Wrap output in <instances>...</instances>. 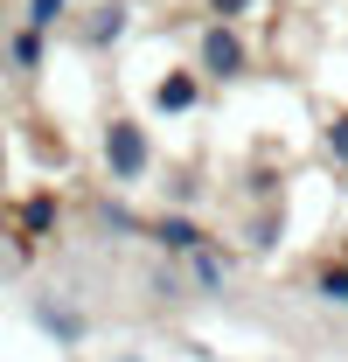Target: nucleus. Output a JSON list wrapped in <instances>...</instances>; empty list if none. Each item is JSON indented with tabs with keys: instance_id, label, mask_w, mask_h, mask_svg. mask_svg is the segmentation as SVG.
Returning <instances> with one entry per match:
<instances>
[{
	"instance_id": "nucleus-1",
	"label": "nucleus",
	"mask_w": 348,
	"mask_h": 362,
	"mask_svg": "<svg viewBox=\"0 0 348 362\" xmlns=\"http://www.w3.org/2000/svg\"><path fill=\"white\" fill-rule=\"evenodd\" d=\"M98 160H105V181L112 188H139V181L153 175V133L132 119V112H112L105 126H98Z\"/></svg>"
},
{
	"instance_id": "nucleus-2",
	"label": "nucleus",
	"mask_w": 348,
	"mask_h": 362,
	"mask_svg": "<svg viewBox=\"0 0 348 362\" xmlns=\"http://www.w3.org/2000/svg\"><path fill=\"white\" fill-rule=\"evenodd\" d=\"M188 63L209 77V90H223V84H244V77L258 70V49H251V35H244L237 21H202Z\"/></svg>"
},
{
	"instance_id": "nucleus-3",
	"label": "nucleus",
	"mask_w": 348,
	"mask_h": 362,
	"mask_svg": "<svg viewBox=\"0 0 348 362\" xmlns=\"http://www.w3.org/2000/svg\"><path fill=\"white\" fill-rule=\"evenodd\" d=\"M70 35H77L84 56H112V49L132 35V0H91V7H77Z\"/></svg>"
},
{
	"instance_id": "nucleus-4",
	"label": "nucleus",
	"mask_w": 348,
	"mask_h": 362,
	"mask_svg": "<svg viewBox=\"0 0 348 362\" xmlns=\"http://www.w3.org/2000/svg\"><path fill=\"white\" fill-rule=\"evenodd\" d=\"M146 244H153L161 258H174V265H188V258H195V251H209L216 237L195 223L188 209H161V216H146Z\"/></svg>"
},
{
	"instance_id": "nucleus-5",
	"label": "nucleus",
	"mask_w": 348,
	"mask_h": 362,
	"mask_svg": "<svg viewBox=\"0 0 348 362\" xmlns=\"http://www.w3.org/2000/svg\"><path fill=\"white\" fill-rule=\"evenodd\" d=\"M63 223V195L56 188H35V195H21L14 202V237H21V258H35V244H49Z\"/></svg>"
},
{
	"instance_id": "nucleus-6",
	"label": "nucleus",
	"mask_w": 348,
	"mask_h": 362,
	"mask_svg": "<svg viewBox=\"0 0 348 362\" xmlns=\"http://www.w3.org/2000/svg\"><path fill=\"white\" fill-rule=\"evenodd\" d=\"M209 98V77L188 63V70H168V77H153V112L161 119H181V112H195Z\"/></svg>"
},
{
	"instance_id": "nucleus-7",
	"label": "nucleus",
	"mask_w": 348,
	"mask_h": 362,
	"mask_svg": "<svg viewBox=\"0 0 348 362\" xmlns=\"http://www.w3.org/2000/svg\"><path fill=\"white\" fill-rule=\"evenodd\" d=\"M42 56H49V35H42V28H28V21L0 35V63H7V77H21V84L42 77Z\"/></svg>"
},
{
	"instance_id": "nucleus-8",
	"label": "nucleus",
	"mask_w": 348,
	"mask_h": 362,
	"mask_svg": "<svg viewBox=\"0 0 348 362\" xmlns=\"http://www.w3.org/2000/svg\"><path fill=\"white\" fill-rule=\"evenodd\" d=\"M91 223H98V237H126V244H146V216H139V209H126L119 195H98V202H91Z\"/></svg>"
},
{
	"instance_id": "nucleus-9",
	"label": "nucleus",
	"mask_w": 348,
	"mask_h": 362,
	"mask_svg": "<svg viewBox=\"0 0 348 362\" xmlns=\"http://www.w3.org/2000/svg\"><path fill=\"white\" fill-rule=\"evenodd\" d=\"M306 286H313V300H320V307H348V244H335L320 265L306 272Z\"/></svg>"
},
{
	"instance_id": "nucleus-10",
	"label": "nucleus",
	"mask_w": 348,
	"mask_h": 362,
	"mask_svg": "<svg viewBox=\"0 0 348 362\" xmlns=\"http://www.w3.org/2000/svg\"><path fill=\"white\" fill-rule=\"evenodd\" d=\"M188 286H202V293H223V286H230V251H223V244L195 251V258H188Z\"/></svg>"
},
{
	"instance_id": "nucleus-11",
	"label": "nucleus",
	"mask_w": 348,
	"mask_h": 362,
	"mask_svg": "<svg viewBox=\"0 0 348 362\" xmlns=\"http://www.w3.org/2000/svg\"><path fill=\"white\" fill-rule=\"evenodd\" d=\"M279 237H286V202H258V216L244 223V244L251 251H272Z\"/></svg>"
},
{
	"instance_id": "nucleus-12",
	"label": "nucleus",
	"mask_w": 348,
	"mask_h": 362,
	"mask_svg": "<svg viewBox=\"0 0 348 362\" xmlns=\"http://www.w3.org/2000/svg\"><path fill=\"white\" fill-rule=\"evenodd\" d=\"M161 195H168V209H195V202L209 195V181L195 175V168H168V181H161Z\"/></svg>"
},
{
	"instance_id": "nucleus-13",
	"label": "nucleus",
	"mask_w": 348,
	"mask_h": 362,
	"mask_svg": "<svg viewBox=\"0 0 348 362\" xmlns=\"http://www.w3.org/2000/svg\"><path fill=\"white\" fill-rule=\"evenodd\" d=\"M35 320H42L63 349H77V341H84V314H70V307H56V300H35Z\"/></svg>"
},
{
	"instance_id": "nucleus-14",
	"label": "nucleus",
	"mask_w": 348,
	"mask_h": 362,
	"mask_svg": "<svg viewBox=\"0 0 348 362\" xmlns=\"http://www.w3.org/2000/svg\"><path fill=\"white\" fill-rule=\"evenodd\" d=\"M21 21H28V28H42V35H56V28H70V21H77V0H28V7H21Z\"/></svg>"
},
{
	"instance_id": "nucleus-15",
	"label": "nucleus",
	"mask_w": 348,
	"mask_h": 362,
	"mask_svg": "<svg viewBox=\"0 0 348 362\" xmlns=\"http://www.w3.org/2000/svg\"><path fill=\"white\" fill-rule=\"evenodd\" d=\"M320 146H327L335 175H348V105H335V112L320 119Z\"/></svg>"
},
{
	"instance_id": "nucleus-16",
	"label": "nucleus",
	"mask_w": 348,
	"mask_h": 362,
	"mask_svg": "<svg viewBox=\"0 0 348 362\" xmlns=\"http://www.w3.org/2000/svg\"><path fill=\"white\" fill-rule=\"evenodd\" d=\"M251 14H258V0H202V21H237L244 28Z\"/></svg>"
},
{
	"instance_id": "nucleus-17",
	"label": "nucleus",
	"mask_w": 348,
	"mask_h": 362,
	"mask_svg": "<svg viewBox=\"0 0 348 362\" xmlns=\"http://www.w3.org/2000/svg\"><path fill=\"white\" fill-rule=\"evenodd\" d=\"M0 188H7V146H0Z\"/></svg>"
}]
</instances>
